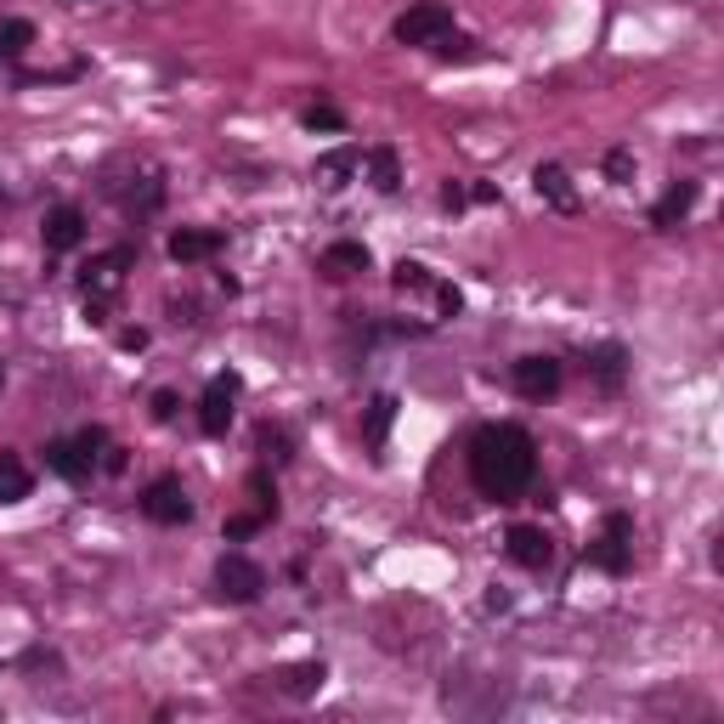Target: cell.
<instances>
[{"label": "cell", "mask_w": 724, "mask_h": 724, "mask_svg": "<svg viewBox=\"0 0 724 724\" xmlns=\"http://www.w3.org/2000/svg\"><path fill=\"white\" fill-rule=\"evenodd\" d=\"M538 475V442L521 424H481L470 437V481L481 499L515 504Z\"/></svg>", "instance_id": "cell-1"}, {"label": "cell", "mask_w": 724, "mask_h": 724, "mask_svg": "<svg viewBox=\"0 0 724 724\" xmlns=\"http://www.w3.org/2000/svg\"><path fill=\"white\" fill-rule=\"evenodd\" d=\"M130 266H136V250H130V244L91 255V266L80 272V288H85V317H91V323H103V317H108V306H114V295L125 288V272H130Z\"/></svg>", "instance_id": "cell-2"}, {"label": "cell", "mask_w": 724, "mask_h": 724, "mask_svg": "<svg viewBox=\"0 0 724 724\" xmlns=\"http://www.w3.org/2000/svg\"><path fill=\"white\" fill-rule=\"evenodd\" d=\"M589 566H600L611 577H622L634 566V521L629 515H606L600 521V533L589 538Z\"/></svg>", "instance_id": "cell-3"}, {"label": "cell", "mask_w": 724, "mask_h": 724, "mask_svg": "<svg viewBox=\"0 0 724 724\" xmlns=\"http://www.w3.org/2000/svg\"><path fill=\"white\" fill-rule=\"evenodd\" d=\"M261 589H266L261 560L238 555V549H227V555L216 560V595H221L227 606H250V600H261Z\"/></svg>", "instance_id": "cell-4"}, {"label": "cell", "mask_w": 724, "mask_h": 724, "mask_svg": "<svg viewBox=\"0 0 724 724\" xmlns=\"http://www.w3.org/2000/svg\"><path fill=\"white\" fill-rule=\"evenodd\" d=\"M391 34L402 45H437L442 34H453V12L442 7V0H413V7L391 23Z\"/></svg>", "instance_id": "cell-5"}, {"label": "cell", "mask_w": 724, "mask_h": 724, "mask_svg": "<svg viewBox=\"0 0 724 724\" xmlns=\"http://www.w3.org/2000/svg\"><path fill=\"white\" fill-rule=\"evenodd\" d=\"M141 515H148L154 526H187V521H192V499H187V487H181V475L148 481V493H141Z\"/></svg>", "instance_id": "cell-6"}, {"label": "cell", "mask_w": 724, "mask_h": 724, "mask_svg": "<svg viewBox=\"0 0 724 724\" xmlns=\"http://www.w3.org/2000/svg\"><path fill=\"white\" fill-rule=\"evenodd\" d=\"M238 391H244V379L238 374H221L204 385V397H199V430L204 437H227V424L238 413Z\"/></svg>", "instance_id": "cell-7"}, {"label": "cell", "mask_w": 724, "mask_h": 724, "mask_svg": "<svg viewBox=\"0 0 724 724\" xmlns=\"http://www.w3.org/2000/svg\"><path fill=\"white\" fill-rule=\"evenodd\" d=\"M504 549H510V560H515L521 571H549V566H555V538L544 533V526H533V521L510 526Z\"/></svg>", "instance_id": "cell-8"}, {"label": "cell", "mask_w": 724, "mask_h": 724, "mask_svg": "<svg viewBox=\"0 0 724 724\" xmlns=\"http://www.w3.org/2000/svg\"><path fill=\"white\" fill-rule=\"evenodd\" d=\"M560 363L555 357H521L515 368H510V385H515V397H526V402H544V397H555L560 391Z\"/></svg>", "instance_id": "cell-9"}, {"label": "cell", "mask_w": 724, "mask_h": 724, "mask_svg": "<svg viewBox=\"0 0 724 724\" xmlns=\"http://www.w3.org/2000/svg\"><path fill=\"white\" fill-rule=\"evenodd\" d=\"M45 250H57V255H69V250H80L85 244V210L80 204H52L45 210Z\"/></svg>", "instance_id": "cell-10"}, {"label": "cell", "mask_w": 724, "mask_h": 724, "mask_svg": "<svg viewBox=\"0 0 724 724\" xmlns=\"http://www.w3.org/2000/svg\"><path fill=\"white\" fill-rule=\"evenodd\" d=\"M210 255H221V232H216V227H176V232H170V261L199 266V261H210Z\"/></svg>", "instance_id": "cell-11"}, {"label": "cell", "mask_w": 724, "mask_h": 724, "mask_svg": "<svg viewBox=\"0 0 724 724\" xmlns=\"http://www.w3.org/2000/svg\"><path fill=\"white\" fill-rule=\"evenodd\" d=\"M691 204H696V181H673L662 199H657V210H651V227H657V232L680 227V221L691 216Z\"/></svg>", "instance_id": "cell-12"}, {"label": "cell", "mask_w": 724, "mask_h": 724, "mask_svg": "<svg viewBox=\"0 0 724 724\" xmlns=\"http://www.w3.org/2000/svg\"><path fill=\"white\" fill-rule=\"evenodd\" d=\"M357 170H363V154H357V148H334V154H323V159L312 165L317 187H328V192H334V187H346Z\"/></svg>", "instance_id": "cell-13"}, {"label": "cell", "mask_w": 724, "mask_h": 724, "mask_svg": "<svg viewBox=\"0 0 724 724\" xmlns=\"http://www.w3.org/2000/svg\"><path fill=\"white\" fill-rule=\"evenodd\" d=\"M533 187H538V199H544V204H555V210H566V216L577 210L571 176H566L560 165H538V170H533Z\"/></svg>", "instance_id": "cell-14"}, {"label": "cell", "mask_w": 724, "mask_h": 724, "mask_svg": "<svg viewBox=\"0 0 724 724\" xmlns=\"http://www.w3.org/2000/svg\"><path fill=\"white\" fill-rule=\"evenodd\" d=\"M323 680H328V668H323V662H295V668H283V673H277V691H283V696H295V702H306V696L323 691Z\"/></svg>", "instance_id": "cell-15"}, {"label": "cell", "mask_w": 724, "mask_h": 724, "mask_svg": "<svg viewBox=\"0 0 724 724\" xmlns=\"http://www.w3.org/2000/svg\"><path fill=\"white\" fill-rule=\"evenodd\" d=\"M397 397L391 391H379L374 402H368V413H363V442L368 448H385V437H391V424H397Z\"/></svg>", "instance_id": "cell-16"}, {"label": "cell", "mask_w": 724, "mask_h": 724, "mask_svg": "<svg viewBox=\"0 0 724 724\" xmlns=\"http://www.w3.org/2000/svg\"><path fill=\"white\" fill-rule=\"evenodd\" d=\"M589 374H595V385H600V391H617V385H622V374H629V351H622V346H595L589 351Z\"/></svg>", "instance_id": "cell-17"}, {"label": "cell", "mask_w": 724, "mask_h": 724, "mask_svg": "<svg viewBox=\"0 0 724 724\" xmlns=\"http://www.w3.org/2000/svg\"><path fill=\"white\" fill-rule=\"evenodd\" d=\"M45 464H52L63 481H85V475L96 470V459H91L80 442H52V448H45Z\"/></svg>", "instance_id": "cell-18"}, {"label": "cell", "mask_w": 724, "mask_h": 724, "mask_svg": "<svg viewBox=\"0 0 724 724\" xmlns=\"http://www.w3.org/2000/svg\"><path fill=\"white\" fill-rule=\"evenodd\" d=\"M317 266L328 277H357V272H368V244H351V238H346V244H328Z\"/></svg>", "instance_id": "cell-19"}, {"label": "cell", "mask_w": 724, "mask_h": 724, "mask_svg": "<svg viewBox=\"0 0 724 724\" xmlns=\"http://www.w3.org/2000/svg\"><path fill=\"white\" fill-rule=\"evenodd\" d=\"M29 487H34L29 464H23L18 453H0V504H23V499H29Z\"/></svg>", "instance_id": "cell-20"}, {"label": "cell", "mask_w": 724, "mask_h": 724, "mask_svg": "<svg viewBox=\"0 0 724 724\" xmlns=\"http://www.w3.org/2000/svg\"><path fill=\"white\" fill-rule=\"evenodd\" d=\"M363 170H368V181H374L379 192H397V187H402L397 148H368V154H363Z\"/></svg>", "instance_id": "cell-21"}, {"label": "cell", "mask_w": 724, "mask_h": 724, "mask_svg": "<svg viewBox=\"0 0 724 724\" xmlns=\"http://www.w3.org/2000/svg\"><path fill=\"white\" fill-rule=\"evenodd\" d=\"M23 45H34V23L29 18H7V23H0V57H18Z\"/></svg>", "instance_id": "cell-22"}, {"label": "cell", "mask_w": 724, "mask_h": 724, "mask_svg": "<svg viewBox=\"0 0 724 724\" xmlns=\"http://www.w3.org/2000/svg\"><path fill=\"white\" fill-rule=\"evenodd\" d=\"M391 283L402 288V295H424V288H430V283H437V277H430V266H419V261H397V272H391Z\"/></svg>", "instance_id": "cell-23"}, {"label": "cell", "mask_w": 724, "mask_h": 724, "mask_svg": "<svg viewBox=\"0 0 724 724\" xmlns=\"http://www.w3.org/2000/svg\"><path fill=\"white\" fill-rule=\"evenodd\" d=\"M301 119H306V130H346V114L334 108V103H312Z\"/></svg>", "instance_id": "cell-24"}, {"label": "cell", "mask_w": 724, "mask_h": 724, "mask_svg": "<svg viewBox=\"0 0 724 724\" xmlns=\"http://www.w3.org/2000/svg\"><path fill=\"white\" fill-rule=\"evenodd\" d=\"M250 499H255V510H261L266 521H277V487L266 481V470H255V475H250Z\"/></svg>", "instance_id": "cell-25"}, {"label": "cell", "mask_w": 724, "mask_h": 724, "mask_svg": "<svg viewBox=\"0 0 724 724\" xmlns=\"http://www.w3.org/2000/svg\"><path fill=\"white\" fill-rule=\"evenodd\" d=\"M261 526H272V521H266L261 510H238V515L227 521V538L238 544V538H250V533H261Z\"/></svg>", "instance_id": "cell-26"}, {"label": "cell", "mask_w": 724, "mask_h": 724, "mask_svg": "<svg viewBox=\"0 0 724 724\" xmlns=\"http://www.w3.org/2000/svg\"><path fill=\"white\" fill-rule=\"evenodd\" d=\"M606 176H611L617 187L634 181V154H629V148H611V154H606Z\"/></svg>", "instance_id": "cell-27"}, {"label": "cell", "mask_w": 724, "mask_h": 724, "mask_svg": "<svg viewBox=\"0 0 724 724\" xmlns=\"http://www.w3.org/2000/svg\"><path fill=\"white\" fill-rule=\"evenodd\" d=\"M437 52H442V57H475V40H464V34H442V40H437Z\"/></svg>", "instance_id": "cell-28"}, {"label": "cell", "mask_w": 724, "mask_h": 724, "mask_svg": "<svg viewBox=\"0 0 724 724\" xmlns=\"http://www.w3.org/2000/svg\"><path fill=\"white\" fill-rule=\"evenodd\" d=\"M261 448H272V459H288V430H277V424H261Z\"/></svg>", "instance_id": "cell-29"}, {"label": "cell", "mask_w": 724, "mask_h": 724, "mask_svg": "<svg viewBox=\"0 0 724 724\" xmlns=\"http://www.w3.org/2000/svg\"><path fill=\"white\" fill-rule=\"evenodd\" d=\"M154 419H159V424L176 419V391H154Z\"/></svg>", "instance_id": "cell-30"}, {"label": "cell", "mask_w": 724, "mask_h": 724, "mask_svg": "<svg viewBox=\"0 0 724 724\" xmlns=\"http://www.w3.org/2000/svg\"><path fill=\"white\" fill-rule=\"evenodd\" d=\"M464 199H470V204H493L499 187H493V181H475V187H464Z\"/></svg>", "instance_id": "cell-31"}, {"label": "cell", "mask_w": 724, "mask_h": 724, "mask_svg": "<svg viewBox=\"0 0 724 724\" xmlns=\"http://www.w3.org/2000/svg\"><path fill=\"white\" fill-rule=\"evenodd\" d=\"M442 204H448V210H464V204H470L459 181H448V187H442Z\"/></svg>", "instance_id": "cell-32"}, {"label": "cell", "mask_w": 724, "mask_h": 724, "mask_svg": "<svg viewBox=\"0 0 724 724\" xmlns=\"http://www.w3.org/2000/svg\"><path fill=\"white\" fill-rule=\"evenodd\" d=\"M119 346H125V351H141V346H148V328H125Z\"/></svg>", "instance_id": "cell-33"}]
</instances>
